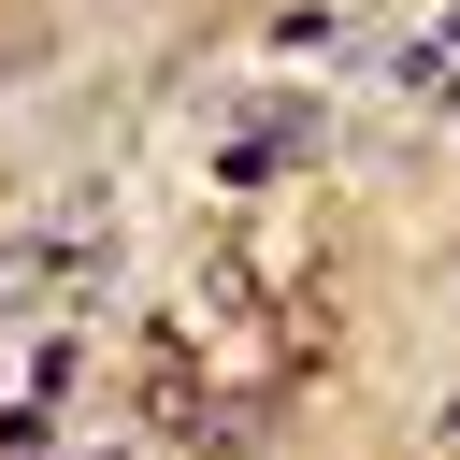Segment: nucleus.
Segmentation results:
<instances>
[{
    "label": "nucleus",
    "instance_id": "obj_1",
    "mask_svg": "<svg viewBox=\"0 0 460 460\" xmlns=\"http://www.w3.org/2000/svg\"><path fill=\"white\" fill-rule=\"evenodd\" d=\"M302 144H316V101H259V129H230V144H216V187H273Z\"/></svg>",
    "mask_w": 460,
    "mask_h": 460
},
{
    "label": "nucleus",
    "instance_id": "obj_4",
    "mask_svg": "<svg viewBox=\"0 0 460 460\" xmlns=\"http://www.w3.org/2000/svg\"><path fill=\"white\" fill-rule=\"evenodd\" d=\"M431 43H446V58H460V0H446V29H431Z\"/></svg>",
    "mask_w": 460,
    "mask_h": 460
},
{
    "label": "nucleus",
    "instance_id": "obj_3",
    "mask_svg": "<svg viewBox=\"0 0 460 460\" xmlns=\"http://www.w3.org/2000/svg\"><path fill=\"white\" fill-rule=\"evenodd\" d=\"M273 43H288V58H331V43H359V29H345L331 0H288V14H273Z\"/></svg>",
    "mask_w": 460,
    "mask_h": 460
},
{
    "label": "nucleus",
    "instance_id": "obj_2",
    "mask_svg": "<svg viewBox=\"0 0 460 460\" xmlns=\"http://www.w3.org/2000/svg\"><path fill=\"white\" fill-rule=\"evenodd\" d=\"M101 216H115V201H101V187H72V201L43 216V259H58V273H86V259H101Z\"/></svg>",
    "mask_w": 460,
    "mask_h": 460
}]
</instances>
